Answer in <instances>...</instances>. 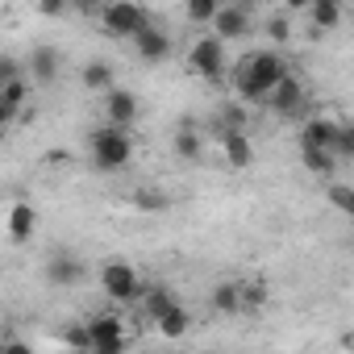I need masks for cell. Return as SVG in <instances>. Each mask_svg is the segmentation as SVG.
Returning <instances> with one entry per match:
<instances>
[{"instance_id":"obj_17","label":"cell","mask_w":354,"mask_h":354,"mask_svg":"<svg viewBox=\"0 0 354 354\" xmlns=\"http://www.w3.org/2000/svg\"><path fill=\"white\" fill-rule=\"evenodd\" d=\"M221 150H225V162H230L234 171H246V167L254 162V142H250L246 129H230V133L221 138Z\"/></svg>"},{"instance_id":"obj_16","label":"cell","mask_w":354,"mask_h":354,"mask_svg":"<svg viewBox=\"0 0 354 354\" xmlns=\"http://www.w3.org/2000/svg\"><path fill=\"white\" fill-rule=\"evenodd\" d=\"M246 30H250V13H246L242 5H221V13L213 17V34L225 38V42L246 38Z\"/></svg>"},{"instance_id":"obj_34","label":"cell","mask_w":354,"mask_h":354,"mask_svg":"<svg viewBox=\"0 0 354 354\" xmlns=\"http://www.w3.org/2000/svg\"><path fill=\"white\" fill-rule=\"evenodd\" d=\"M100 5L104 0H75V9H84V13H100Z\"/></svg>"},{"instance_id":"obj_2","label":"cell","mask_w":354,"mask_h":354,"mask_svg":"<svg viewBox=\"0 0 354 354\" xmlns=\"http://www.w3.org/2000/svg\"><path fill=\"white\" fill-rule=\"evenodd\" d=\"M133 150H138V142H133V133L125 125H109L104 121V125H96L88 133V154H92L96 171H121V167H129Z\"/></svg>"},{"instance_id":"obj_7","label":"cell","mask_w":354,"mask_h":354,"mask_svg":"<svg viewBox=\"0 0 354 354\" xmlns=\"http://www.w3.org/2000/svg\"><path fill=\"white\" fill-rule=\"evenodd\" d=\"M84 321H88V329H92V350L117 354V350L129 346V329H125V321H121L117 313H92V317H84Z\"/></svg>"},{"instance_id":"obj_24","label":"cell","mask_w":354,"mask_h":354,"mask_svg":"<svg viewBox=\"0 0 354 354\" xmlns=\"http://www.w3.org/2000/svg\"><path fill=\"white\" fill-rule=\"evenodd\" d=\"M242 304H246V313H263L271 304L267 279H242Z\"/></svg>"},{"instance_id":"obj_25","label":"cell","mask_w":354,"mask_h":354,"mask_svg":"<svg viewBox=\"0 0 354 354\" xmlns=\"http://www.w3.org/2000/svg\"><path fill=\"white\" fill-rule=\"evenodd\" d=\"M325 201L342 213V217H350L354 221V188L350 184H337V180H329V188H325Z\"/></svg>"},{"instance_id":"obj_14","label":"cell","mask_w":354,"mask_h":354,"mask_svg":"<svg viewBox=\"0 0 354 354\" xmlns=\"http://www.w3.org/2000/svg\"><path fill=\"white\" fill-rule=\"evenodd\" d=\"M337 154L329 146H317V142H300V167L308 175H317V180H333V171H337Z\"/></svg>"},{"instance_id":"obj_32","label":"cell","mask_w":354,"mask_h":354,"mask_svg":"<svg viewBox=\"0 0 354 354\" xmlns=\"http://www.w3.org/2000/svg\"><path fill=\"white\" fill-rule=\"evenodd\" d=\"M46 162H50V167H63V162H71V154H67L63 146H50V150H46Z\"/></svg>"},{"instance_id":"obj_12","label":"cell","mask_w":354,"mask_h":354,"mask_svg":"<svg viewBox=\"0 0 354 354\" xmlns=\"http://www.w3.org/2000/svg\"><path fill=\"white\" fill-rule=\"evenodd\" d=\"M209 304L217 317H242L246 304H242V279H217L209 288Z\"/></svg>"},{"instance_id":"obj_33","label":"cell","mask_w":354,"mask_h":354,"mask_svg":"<svg viewBox=\"0 0 354 354\" xmlns=\"http://www.w3.org/2000/svg\"><path fill=\"white\" fill-rule=\"evenodd\" d=\"M283 9H288V13H308L313 0H283Z\"/></svg>"},{"instance_id":"obj_3","label":"cell","mask_w":354,"mask_h":354,"mask_svg":"<svg viewBox=\"0 0 354 354\" xmlns=\"http://www.w3.org/2000/svg\"><path fill=\"white\" fill-rule=\"evenodd\" d=\"M100 292H104L113 304H138L142 292H146V279L138 275L133 263H125V259H109V263L100 267Z\"/></svg>"},{"instance_id":"obj_13","label":"cell","mask_w":354,"mask_h":354,"mask_svg":"<svg viewBox=\"0 0 354 354\" xmlns=\"http://www.w3.org/2000/svg\"><path fill=\"white\" fill-rule=\"evenodd\" d=\"M171 150H175V158H180V162H201V158H205V138H201V125H196L192 117L180 121Z\"/></svg>"},{"instance_id":"obj_29","label":"cell","mask_w":354,"mask_h":354,"mask_svg":"<svg viewBox=\"0 0 354 354\" xmlns=\"http://www.w3.org/2000/svg\"><path fill=\"white\" fill-rule=\"evenodd\" d=\"M267 38H271V42H288V38H292V26H288V17H283V13L267 17Z\"/></svg>"},{"instance_id":"obj_1","label":"cell","mask_w":354,"mask_h":354,"mask_svg":"<svg viewBox=\"0 0 354 354\" xmlns=\"http://www.w3.org/2000/svg\"><path fill=\"white\" fill-rule=\"evenodd\" d=\"M288 75L283 55L275 50H254L234 67V96L246 104H267V96L275 92V84Z\"/></svg>"},{"instance_id":"obj_9","label":"cell","mask_w":354,"mask_h":354,"mask_svg":"<svg viewBox=\"0 0 354 354\" xmlns=\"http://www.w3.org/2000/svg\"><path fill=\"white\" fill-rule=\"evenodd\" d=\"M84 271L88 267L75 250H55L46 259V283L50 288H75V283H84Z\"/></svg>"},{"instance_id":"obj_10","label":"cell","mask_w":354,"mask_h":354,"mask_svg":"<svg viewBox=\"0 0 354 354\" xmlns=\"http://www.w3.org/2000/svg\"><path fill=\"white\" fill-rule=\"evenodd\" d=\"M300 142H317V146H329V150L342 158V142H346V129H342V121H333V117H304V125H300Z\"/></svg>"},{"instance_id":"obj_23","label":"cell","mask_w":354,"mask_h":354,"mask_svg":"<svg viewBox=\"0 0 354 354\" xmlns=\"http://www.w3.org/2000/svg\"><path fill=\"white\" fill-rule=\"evenodd\" d=\"M133 209L138 213H167L171 209V196L167 192H158V188H133Z\"/></svg>"},{"instance_id":"obj_15","label":"cell","mask_w":354,"mask_h":354,"mask_svg":"<svg viewBox=\"0 0 354 354\" xmlns=\"http://www.w3.org/2000/svg\"><path fill=\"white\" fill-rule=\"evenodd\" d=\"M80 88L92 92V96H104L109 88H117V71H113V63H109V59H88V63L80 67Z\"/></svg>"},{"instance_id":"obj_20","label":"cell","mask_w":354,"mask_h":354,"mask_svg":"<svg viewBox=\"0 0 354 354\" xmlns=\"http://www.w3.org/2000/svg\"><path fill=\"white\" fill-rule=\"evenodd\" d=\"M30 80L34 84H55L59 80V50L55 46H34V55H30Z\"/></svg>"},{"instance_id":"obj_30","label":"cell","mask_w":354,"mask_h":354,"mask_svg":"<svg viewBox=\"0 0 354 354\" xmlns=\"http://www.w3.org/2000/svg\"><path fill=\"white\" fill-rule=\"evenodd\" d=\"M75 9V0H38V13L42 17H67Z\"/></svg>"},{"instance_id":"obj_5","label":"cell","mask_w":354,"mask_h":354,"mask_svg":"<svg viewBox=\"0 0 354 354\" xmlns=\"http://www.w3.org/2000/svg\"><path fill=\"white\" fill-rule=\"evenodd\" d=\"M263 109H271L275 117H288V121H304V117H308V88H304V80L288 71V75L275 84V92L267 96Z\"/></svg>"},{"instance_id":"obj_28","label":"cell","mask_w":354,"mask_h":354,"mask_svg":"<svg viewBox=\"0 0 354 354\" xmlns=\"http://www.w3.org/2000/svg\"><path fill=\"white\" fill-rule=\"evenodd\" d=\"M63 342L75 346V350H92V329H88V321H71V325L63 329Z\"/></svg>"},{"instance_id":"obj_31","label":"cell","mask_w":354,"mask_h":354,"mask_svg":"<svg viewBox=\"0 0 354 354\" xmlns=\"http://www.w3.org/2000/svg\"><path fill=\"white\" fill-rule=\"evenodd\" d=\"M342 129H346V142H342V158H354V117H346V121H342Z\"/></svg>"},{"instance_id":"obj_18","label":"cell","mask_w":354,"mask_h":354,"mask_svg":"<svg viewBox=\"0 0 354 354\" xmlns=\"http://www.w3.org/2000/svg\"><path fill=\"white\" fill-rule=\"evenodd\" d=\"M38 225V209L30 201H13L9 205V242H30Z\"/></svg>"},{"instance_id":"obj_8","label":"cell","mask_w":354,"mask_h":354,"mask_svg":"<svg viewBox=\"0 0 354 354\" xmlns=\"http://www.w3.org/2000/svg\"><path fill=\"white\" fill-rule=\"evenodd\" d=\"M100 109H104V121L109 125H125V129H133V121L142 117V100L129 88H109L100 96Z\"/></svg>"},{"instance_id":"obj_21","label":"cell","mask_w":354,"mask_h":354,"mask_svg":"<svg viewBox=\"0 0 354 354\" xmlns=\"http://www.w3.org/2000/svg\"><path fill=\"white\" fill-rule=\"evenodd\" d=\"M175 300H180V296H175L167 283H146V292H142V300H138V304H142V313L154 321V317H162Z\"/></svg>"},{"instance_id":"obj_19","label":"cell","mask_w":354,"mask_h":354,"mask_svg":"<svg viewBox=\"0 0 354 354\" xmlns=\"http://www.w3.org/2000/svg\"><path fill=\"white\" fill-rule=\"evenodd\" d=\"M154 329L167 337V342H180L188 329H192V313H188V304H180V300H175L162 317H154Z\"/></svg>"},{"instance_id":"obj_11","label":"cell","mask_w":354,"mask_h":354,"mask_svg":"<svg viewBox=\"0 0 354 354\" xmlns=\"http://www.w3.org/2000/svg\"><path fill=\"white\" fill-rule=\"evenodd\" d=\"M129 42H133V55H138L142 63H162V59L175 50V46H171V34H167V30H158L154 21H150L146 30H138Z\"/></svg>"},{"instance_id":"obj_27","label":"cell","mask_w":354,"mask_h":354,"mask_svg":"<svg viewBox=\"0 0 354 354\" xmlns=\"http://www.w3.org/2000/svg\"><path fill=\"white\" fill-rule=\"evenodd\" d=\"M217 117H221V129H225V133H230V129H246V125H250L246 100H238V104H225V109H221Z\"/></svg>"},{"instance_id":"obj_26","label":"cell","mask_w":354,"mask_h":354,"mask_svg":"<svg viewBox=\"0 0 354 354\" xmlns=\"http://www.w3.org/2000/svg\"><path fill=\"white\" fill-rule=\"evenodd\" d=\"M221 13L217 0H184V17L196 21V26H213V17Z\"/></svg>"},{"instance_id":"obj_4","label":"cell","mask_w":354,"mask_h":354,"mask_svg":"<svg viewBox=\"0 0 354 354\" xmlns=\"http://www.w3.org/2000/svg\"><path fill=\"white\" fill-rule=\"evenodd\" d=\"M96 17H100V30L109 38H133L138 30L150 26V13L138 5V0H104Z\"/></svg>"},{"instance_id":"obj_22","label":"cell","mask_w":354,"mask_h":354,"mask_svg":"<svg viewBox=\"0 0 354 354\" xmlns=\"http://www.w3.org/2000/svg\"><path fill=\"white\" fill-rule=\"evenodd\" d=\"M308 17H313L317 30H337L342 26V0H313Z\"/></svg>"},{"instance_id":"obj_6","label":"cell","mask_w":354,"mask_h":354,"mask_svg":"<svg viewBox=\"0 0 354 354\" xmlns=\"http://www.w3.org/2000/svg\"><path fill=\"white\" fill-rule=\"evenodd\" d=\"M188 71L201 75V80H217L225 71V38L217 34H205L188 46Z\"/></svg>"}]
</instances>
